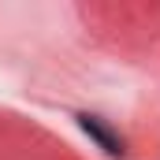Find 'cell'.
<instances>
[{
    "label": "cell",
    "instance_id": "cell-1",
    "mask_svg": "<svg viewBox=\"0 0 160 160\" xmlns=\"http://www.w3.org/2000/svg\"><path fill=\"white\" fill-rule=\"evenodd\" d=\"M75 119H78L82 134H86V138H93V142H97V145H101V149H104L108 157H123V153H127V142L119 138V130H112V127H108V123L101 119V116L78 112Z\"/></svg>",
    "mask_w": 160,
    "mask_h": 160
}]
</instances>
